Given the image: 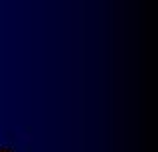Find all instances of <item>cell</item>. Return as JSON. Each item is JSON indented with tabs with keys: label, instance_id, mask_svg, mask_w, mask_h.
Wrapping results in <instances>:
<instances>
[]
</instances>
